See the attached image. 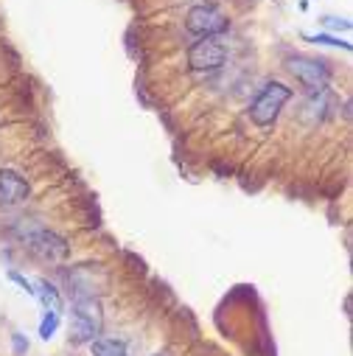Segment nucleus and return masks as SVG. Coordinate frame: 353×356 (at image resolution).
<instances>
[{"label":"nucleus","instance_id":"obj_12","mask_svg":"<svg viewBox=\"0 0 353 356\" xmlns=\"http://www.w3.org/2000/svg\"><path fill=\"white\" fill-rule=\"evenodd\" d=\"M9 281H15V284H17V286H20V289L28 295V298H34V284H31L28 278H23L17 270H9Z\"/></svg>","mask_w":353,"mask_h":356},{"label":"nucleus","instance_id":"obj_15","mask_svg":"<svg viewBox=\"0 0 353 356\" xmlns=\"http://www.w3.org/2000/svg\"><path fill=\"white\" fill-rule=\"evenodd\" d=\"M213 3H216V0H208V6H213Z\"/></svg>","mask_w":353,"mask_h":356},{"label":"nucleus","instance_id":"obj_2","mask_svg":"<svg viewBox=\"0 0 353 356\" xmlns=\"http://www.w3.org/2000/svg\"><path fill=\"white\" fill-rule=\"evenodd\" d=\"M292 99V87L284 81H267L261 87V93L249 104V118L255 127H272L284 110V104Z\"/></svg>","mask_w":353,"mask_h":356},{"label":"nucleus","instance_id":"obj_4","mask_svg":"<svg viewBox=\"0 0 353 356\" xmlns=\"http://www.w3.org/2000/svg\"><path fill=\"white\" fill-rule=\"evenodd\" d=\"M230 26V20L216 9V6H208V3H197L186 12V29L188 34L205 40V37H219L224 34Z\"/></svg>","mask_w":353,"mask_h":356},{"label":"nucleus","instance_id":"obj_7","mask_svg":"<svg viewBox=\"0 0 353 356\" xmlns=\"http://www.w3.org/2000/svg\"><path fill=\"white\" fill-rule=\"evenodd\" d=\"M28 180L15 168H0V205H20L28 200Z\"/></svg>","mask_w":353,"mask_h":356},{"label":"nucleus","instance_id":"obj_11","mask_svg":"<svg viewBox=\"0 0 353 356\" xmlns=\"http://www.w3.org/2000/svg\"><path fill=\"white\" fill-rule=\"evenodd\" d=\"M56 328H59V314L45 312V317H42V323H40V337H42V339H51V337L56 334Z\"/></svg>","mask_w":353,"mask_h":356},{"label":"nucleus","instance_id":"obj_10","mask_svg":"<svg viewBox=\"0 0 353 356\" xmlns=\"http://www.w3.org/2000/svg\"><path fill=\"white\" fill-rule=\"evenodd\" d=\"M306 42H314V45H331V48H342V51H350V42L339 40V37H331V34H303Z\"/></svg>","mask_w":353,"mask_h":356},{"label":"nucleus","instance_id":"obj_14","mask_svg":"<svg viewBox=\"0 0 353 356\" xmlns=\"http://www.w3.org/2000/svg\"><path fill=\"white\" fill-rule=\"evenodd\" d=\"M12 342H15V350H17V353L28 350V339H23V334H15V337H12Z\"/></svg>","mask_w":353,"mask_h":356},{"label":"nucleus","instance_id":"obj_5","mask_svg":"<svg viewBox=\"0 0 353 356\" xmlns=\"http://www.w3.org/2000/svg\"><path fill=\"white\" fill-rule=\"evenodd\" d=\"M224 62H227V48L222 42H216L213 37H205L188 48V67L197 73L219 70Z\"/></svg>","mask_w":353,"mask_h":356},{"label":"nucleus","instance_id":"obj_9","mask_svg":"<svg viewBox=\"0 0 353 356\" xmlns=\"http://www.w3.org/2000/svg\"><path fill=\"white\" fill-rule=\"evenodd\" d=\"M90 348H93V356H129L121 339H96L90 342Z\"/></svg>","mask_w":353,"mask_h":356},{"label":"nucleus","instance_id":"obj_8","mask_svg":"<svg viewBox=\"0 0 353 356\" xmlns=\"http://www.w3.org/2000/svg\"><path fill=\"white\" fill-rule=\"evenodd\" d=\"M34 298H40V303L45 306V312H54V314H62V298H59V289L48 281H34Z\"/></svg>","mask_w":353,"mask_h":356},{"label":"nucleus","instance_id":"obj_16","mask_svg":"<svg viewBox=\"0 0 353 356\" xmlns=\"http://www.w3.org/2000/svg\"><path fill=\"white\" fill-rule=\"evenodd\" d=\"M154 356H160V353H154Z\"/></svg>","mask_w":353,"mask_h":356},{"label":"nucleus","instance_id":"obj_3","mask_svg":"<svg viewBox=\"0 0 353 356\" xmlns=\"http://www.w3.org/2000/svg\"><path fill=\"white\" fill-rule=\"evenodd\" d=\"M286 67L306 87V93H322V90H328V84H331V67H328V62L295 54V56L286 59Z\"/></svg>","mask_w":353,"mask_h":356},{"label":"nucleus","instance_id":"obj_6","mask_svg":"<svg viewBox=\"0 0 353 356\" xmlns=\"http://www.w3.org/2000/svg\"><path fill=\"white\" fill-rule=\"evenodd\" d=\"M26 244L34 255L48 261H65L70 255V244L54 230H34L31 236H26Z\"/></svg>","mask_w":353,"mask_h":356},{"label":"nucleus","instance_id":"obj_13","mask_svg":"<svg viewBox=\"0 0 353 356\" xmlns=\"http://www.w3.org/2000/svg\"><path fill=\"white\" fill-rule=\"evenodd\" d=\"M322 23L331 31H350V20H345V17H322Z\"/></svg>","mask_w":353,"mask_h":356},{"label":"nucleus","instance_id":"obj_1","mask_svg":"<svg viewBox=\"0 0 353 356\" xmlns=\"http://www.w3.org/2000/svg\"><path fill=\"white\" fill-rule=\"evenodd\" d=\"M104 328V312H101V303L99 298H81L73 303V312H70V342L73 345H90L99 339Z\"/></svg>","mask_w":353,"mask_h":356}]
</instances>
